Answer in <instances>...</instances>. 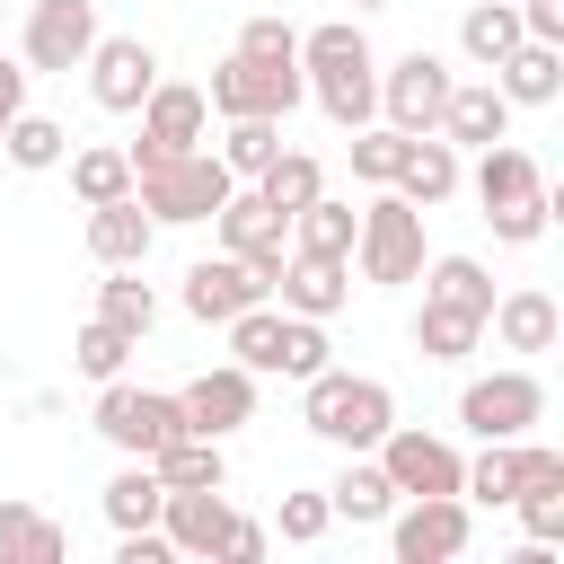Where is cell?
I'll list each match as a JSON object with an SVG mask.
<instances>
[{"label": "cell", "instance_id": "cell-1", "mask_svg": "<svg viewBox=\"0 0 564 564\" xmlns=\"http://www.w3.org/2000/svg\"><path fill=\"white\" fill-rule=\"evenodd\" d=\"M300 423L335 449H379V432L397 423V397H388V379H361V370L326 361V370L300 379Z\"/></svg>", "mask_w": 564, "mask_h": 564}, {"label": "cell", "instance_id": "cell-2", "mask_svg": "<svg viewBox=\"0 0 564 564\" xmlns=\"http://www.w3.org/2000/svg\"><path fill=\"white\" fill-rule=\"evenodd\" d=\"M229 167H220V150H167V159H150V167H132V203L159 220V229H194V220H212L220 203H229Z\"/></svg>", "mask_w": 564, "mask_h": 564}, {"label": "cell", "instance_id": "cell-3", "mask_svg": "<svg viewBox=\"0 0 564 564\" xmlns=\"http://www.w3.org/2000/svg\"><path fill=\"white\" fill-rule=\"evenodd\" d=\"M326 317H291V308H238L229 317V361L238 370H256V379H308V370H326Z\"/></svg>", "mask_w": 564, "mask_h": 564}, {"label": "cell", "instance_id": "cell-4", "mask_svg": "<svg viewBox=\"0 0 564 564\" xmlns=\"http://www.w3.org/2000/svg\"><path fill=\"white\" fill-rule=\"evenodd\" d=\"M352 264H361V282H414L423 273V212L397 194V185H379L361 212H352Z\"/></svg>", "mask_w": 564, "mask_h": 564}, {"label": "cell", "instance_id": "cell-5", "mask_svg": "<svg viewBox=\"0 0 564 564\" xmlns=\"http://www.w3.org/2000/svg\"><path fill=\"white\" fill-rule=\"evenodd\" d=\"M97 441H115L123 458H150L159 441H176L185 432V405H176V388H132V379H97Z\"/></svg>", "mask_w": 564, "mask_h": 564}, {"label": "cell", "instance_id": "cell-6", "mask_svg": "<svg viewBox=\"0 0 564 564\" xmlns=\"http://www.w3.org/2000/svg\"><path fill=\"white\" fill-rule=\"evenodd\" d=\"M458 423L476 441H520V432L546 423V379L538 370H485V379L458 388Z\"/></svg>", "mask_w": 564, "mask_h": 564}, {"label": "cell", "instance_id": "cell-7", "mask_svg": "<svg viewBox=\"0 0 564 564\" xmlns=\"http://www.w3.org/2000/svg\"><path fill=\"white\" fill-rule=\"evenodd\" d=\"M212 229H220V247H229V256H238L264 291L282 282V264H291V220H282L256 185H229V203L212 212Z\"/></svg>", "mask_w": 564, "mask_h": 564}, {"label": "cell", "instance_id": "cell-8", "mask_svg": "<svg viewBox=\"0 0 564 564\" xmlns=\"http://www.w3.org/2000/svg\"><path fill=\"white\" fill-rule=\"evenodd\" d=\"M106 26H97V0H26V35H18V62L26 70H53V79H70L79 62H88V44H97Z\"/></svg>", "mask_w": 564, "mask_h": 564}, {"label": "cell", "instance_id": "cell-9", "mask_svg": "<svg viewBox=\"0 0 564 564\" xmlns=\"http://www.w3.org/2000/svg\"><path fill=\"white\" fill-rule=\"evenodd\" d=\"M397 529H388V546H397V564H449V555H467V494H405V511H388Z\"/></svg>", "mask_w": 564, "mask_h": 564}, {"label": "cell", "instance_id": "cell-10", "mask_svg": "<svg viewBox=\"0 0 564 564\" xmlns=\"http://www.w3.org/2000/svg\"><path fill=\"white\" fill-rule=\"evenodd\" d=\"M300 97H308L300 70H273V62H247V53H229V62L212 70V88H203V106H212L220 123H229V115H273V123H282Z\"/></svg>", "mask_w": 564, "mask_h": 564}, {"label": "cell", "instance_id": "cell-11", "mask_svg": "<svg viewBox=\"0 0 564 564\" xmlns=\"http://www.w3.org/2000/svg\"><path fill=\"white\" fill-rule=\"evenodd\" d=\"M441 106H449V62L441 53H397L388 70H379V123H397V132H432L441 123Z\"/></svg>", "mask_w": 564, "mask_h": 564}, {"label": "cell", "instance_id": "cell-12", "mask_svg": "<svg viewBox=\"0 0 564 564\" xmlns=\"http://www.w3.org/2000/svg\"><path fill=\"white\" fill-rule=\"evenodd\" d=\"M141 141L123 150L132 167H150V159H167V150H203V132H212V106H203V88H185V79H159L141 106Z\"/></svg>", "mask_w": 564, "mask_h": 564}, {"label": "cell", "instance_id": "cell-13", "mask_svg": "<svg viewBox=\"0 0 564 564\" xmlns=\"http://www.w3.org/2000/svg\"><path fill=\"white\" fill-rule=\"evenodd\" d=\"M370 458L388 467L397 502H405V494H458V467H467V458H458V449H449L441 432H414V423H388Z\"/></svg>", "mask_w": 564, "mask_h": 564}, {"label": "cell", "instance_id": "cell-14", "mask_svg": "<svg viewBox=\"0 0 564 564\" xmlns=\"http://www.w3.org/2000/svg\"><path fill=\"white\" fill-rule=\"evenodd\" d=\"M79 70H88V97H97L106 115H132V106L159 88V53H150L141 35H97Z\"/></svg>", "mask_w": 564, "mask_h": 564}, {"label": "cell", "instance_id": "cell-15", "mask_svg": "<svg viewBox=\"0 0 564 564\" xmlns=\"http://www.w3.org/2000/svg\"><path fill=\"white\" fill-rule=\"evenodd\" d=\"M176 405H185V423H194V432L229 441L238 423H256V370H238V361H220V370H194V379L176 388Z\"/></svg>", "mask_w": 564, "mask_h": 564}, {"label": "cell", "instance_id": "cell-16", "mask_svg": "<svg viewBox=\"0 0 564 564\" xmlns=\"http://www.w3.org/2000/svg\"><path fill=\"white\" fill-rule=\"evenodd\" d=\"M511 511H520V529H529L538 546H555V538H564V449L520 441V485H511Z\"/></svg>", "mask_w": 564, "mask_h": 564}, {"label": "cell", "instance_id": "cell-17", "mask_svg": "<svg viewBox=\"0 0 564 564\" xmlns=\"http://www.w3.org/2000/svg\"><path fill=\"white\" fill-rule=\"evenodd\" d=\"M256 300H273L229 247L220 256H203V264H185V317H203V326H229L238 308H256Z\"/></svg>", "mask_w": 564, "mask_h": 564}, {"label": "cell", "instance_id": "cell-18", "mask_svg": "<svg viewBox=\"0 0 564 564\" xmlns=\"http://www.w3.org/2000/svg\"><path fill=\"white\" fill-rule=\"evenodd\" d=\"M485 335L502 344V352H555V335H564V308H555V291H494V308H485Z\"/></svg>", "mask_w": 564, "mask_h": 564}, {"label": "cell", "instance_id": "cell-19", "mask_svg": "<svg viewBox=\"0 0 564 564\" xmlns=\"http://www.w3.org/2000/svg\"><path fill=\"white\" fill-rule=\"evenodd\" d=\"M432 132H441L449 150H485V141L511 132V97H502L494 79H449V106H441Z\"/></svg>", "mask_w": 564, "mask_h": 564}, {"label": "cell", "instance_id": "cell-20", "mask_svg": "<svg viewBox=\"0 0 564 564\" xmlns=\"http://www.w3.org/2000/svg\"><path fill=\"white\" fill-rule=\"evenodd\" d=\"M220 520H229V485H167V502H159V538L176 555H212Z\"/></svg>", "mask_w": 564, "mask_h": 564}, {"label": "cell", "instance_id": "cell-21", "mask_svg": "<svg viewBox=\"0 0 564 564\" xmlns=\"http://www.w3.org/2000/svg\"><path fill=\"white\" fill-rule=\"evenodd\" d=\"M273 300H282L291 317H335V308L352 300V256H291L282 282H273Z\"/></svg>", "mask_w": 564, "mask_h": 564}, {"label": "cell", "instance_id": "cell-22", "mask_svg": "<svg viewBox=\"0 0 564 564\" xmlns=\"http://www.w3.org/2000/svg\"><path fill=\"white\" fill-rule=\"evenodd\" d=\"M485 79H494L511 106H555V97H564V44H538V35H520V44H511V53H502Z\"/></svg>", "mask_w": 564, "mask_h": 564}, {"label": "cell", "instance_id": "cell-23", "mask_svg": "<svg viewBox=\"0 0 564 564\" xmlns=\"http://www.w3.org/2000/svg\"><path fill=\"white\" fill-rule=\"evenodd\" d=\"M414 212H441L449 194H458V150L441 141V132H405V159H397V176H388Z\"/></svg>", "mask_w": 564, "mask_h": 564}, {"label": "cell", "instance_id": "cell-24", "mask_svg": "<svg viewBox=\"0 0 564 564\" xmlns=\"http://www.w3.org/2000/svg\"><path fill=\"white\" fill-rule=\"evenodd\" d=\"M150 247H159V220H150L132 194H123V203H88V256H97V264H141Z\"/></svg>", "mask_w": 564, "mask_h": 564}, {"label": "cell", "instance_id": "cell-25", "mask_svg": "<svg viewBox=\"0 0 564 564\" xmlns=\"http://www.w3.org/2000/svg\"><path fill=\"white\" fill-rule=\"evenodd\" d=\"M529 194H546V176H538V159L502 132V141H485L476 150V203L494 212V203H529Z\"/></svg>", "mask_w": 564, "mask_h": 564}, {"label": "cell", "instance_id": "cell-26", "mask_svg": "<svg viewBox=\"0 0 564 564\" xmlns=\"http://www.w3.org/2000/svg\"><path fill=\"white\" fill-rule=\"evenodd\" d=\"M326 511H335V520H388V511H397L388 467H379L370 449H344V476L326 485Z\"/></svg>", "mask_w": 564, "mask_h": 564}, {"label": "cell", "instance_id": "cell-27", "mask_svg": "<svg viewBox=\"0 0 564 564\" xmlns=\"http://www.w3.org/2000/svg\"><path fill=\"white\" fill-rule=\"evenodd\" d=\"M308 97L326 106V123L361 132L379 115V62H352V70H308Z\"/></svg>", "mask_w": 564, "mask_h": 564}, {"label": "cell", "instance_id": "cell-28", "mask_svg": "<svg viewBox=\"0 0 564 564\" xmlns=\"http://www.w3.org/2000/svg\"><path fill=\"white\" fill-rule=\"evenodd\" d=\"M150 476H159V485H229V449H220L212 432H194V423H185L176 441H159V449H150Z\"/></svg>", "mask_w": 564, "mask_h": 564}, {"label": "cell", "instance_id": "cell-29", "mask_svg": "<svg viewBox=\"0 0 564 564\" xmlns=\"http://www.w3.org/2000/svg\"><path fill=\"white\" fill-rule=\"evenodd\" d=\"M423 300H449V308H467V317H485L494 308V273L476 264V256H423Z\"/></svg>", "mask_w": 564, "mask_h": 564}, {"label": "cell", "instance_id": "cell-30", "mask_svg": "<svg viewBox=\"0 0 564 564\" xmlns=\"http://www.w3.org/2000/svg\"><path fill=\"white\" fill-rule=\"evenodd\" d=\"M97 317H106V326H123L132 344L159 326V291L141 282V264H106V282H97Z\"/></svg>", "mask_w": 564, "mask_h": 564}, {"label": "cell", "instance_id": "cell-31", "mask_svg": "<svg viewBox=\"0 0 564 564\" xmlns=\"http://www.w3.org/2000/svg\"><path fill=\"white\" fill-rule=\"evenodd\" d=\"M485 344V317H467V308H449V300H423L414 308V352L423 361H467Z\"/></svg>", "mask_w": 564, "mask_h": 564}, {"label": "cell", "instance_id": "cell-32", "mask_svg": "<svg viewBox=\"0 0 564 564\" xmlns=\"http://www.w3.org/2000/svg\"><path fill=\"white\" fill-rule=\"evenodd\" d=\"M97 502H106V520H115V529H159L167 485L150 476V458H123V467L106 476V494H97Z\"/></svg>", "mask_w": 564, "mask_h": 564}, {"label": "cell", "instance_id": "cell-33", "mask_svg": "<svg viewBox=\"0 0 564 564\" xmlns=\"http://www.w3.org/2000/svg\"><path fill=\"white\" fill-rule=\"evenodd\" d=\"M70 538L44 520V511H26L18 494H0V564H53Z\"/></svg>", "mask_w": 564, "mask_h": 564}, {"label": "cell", "instance_id": "cell-34", "mask_svg": "<svg viewBox=\"0 0 564 564\" xmlns=\"http://www.w3.org/2000/svg\"><path fill=\"white\" fill-rule=\"evenodd\" d=\"M247 185H256V194L291 220L300 203H317V194H326V167H317L308 150H273V167H264V176H247Z\"/></svg>", "mask_w": 564, "mask_h": 564}, {"label": "cell", "instance_id": "cell-35", "mask_svg": "<svg viewBox=\"0 0 564 564\" xmlns=\"http://www.w3.org/2000/svg\"><path fill=\"white\" fill-rule=\"evenodd\" d=\"M291 256H352V203L317 194L291 212Z\"/></svg>", "mask_w": 564, "mask_h": 564}, {"label": "cell", "instance_id": "cell-36", "mask_svg": "<svg viewBox=\"0 0 564 564\" xmlns=\"http://www.w3.org/2000/svg\"><path fill=\"white\" fill-rule=\"evenodd\" d=\"M511 44H520V9H511V0H476V9L458 18V53H467L476 70H494Z\"/></svg>", "mask_w": 564, "mask_h": 564}, {"label": "cell", "instance_id": "cell-37", "mask_svg": "<svg viewBox=\"0 0 564 564\" xmlns=\"http://www.w3.org/2000/svg\"><path fill=\"white\" fill-rule=\"evenodd\" d=\"M0 159H9V167H26V176H44V167H62V159H70V132H62L53 115H35V106H26V115L0 132Z\"/></svg>", "mask_w": 564, "mask_h": 564}, {"label": "cell", "instance_id": "cell-38", "mask_svg": "<svg viewBox=\"0 0 564 564\" xmlns=\"http://www.w3.org/2000/svg\"><path fill=\"white\" fill-rule=\"evenodd\" d=\"M273 150H282V123L273 115H229V132H220V167L247 185V176H264L273 167Z\"/></svg>", "mask_w": 564, "mask_h": 564}, {"label": "cell", "instance_id": "cell-39", "mask_svg": "<svg viewBox=\"0 0 564 564\" xmlns=\"http://www.w3.org/2000/svg\"><path fill=\"white\" fill-rule=\"evenodd\" d=\"M70 194H79V203H123V194H132V159L106 150V141L70 150Z\"/></svg>", "mask_w": 564, "mask_h": 564}, {"label": "cell", "instance_id": "cell-40", "mask_svg": "<svg viewBox=\"0 0 564 564\" xmlns=\"http://www.w3.org/2000/svg\"><path fill=\"white\" fill-rule=\"evenodd\" d=\"M132 352H141V344H132L123 326H106V317H88V326H79V344H70V361H79L88 379H123V361H132Z\"/></svg>", "mask_w": 564, "mask_h": 564}, {"label": "cell", "instance_id": "cell-41", "mask_svg": "<svg viewBox=\"0 0 564 564\" xmlns=\"http://www.w3.org/2000/svg\"><path fill=\"white\" fill-rule=\"evenodd\" d=\"M397 159H405V132L370 115V123L352 132V176H361V185H388V176H397Z\"/></svg>", "mask_w": 564, "mask_h": 564}, {"label": "cell", "instance_id": "cell-42", "mask_svg": "<svg viewBox=\"0 0 564 564\" xmlns=\"http://www.w3.org/2000/svg\"><path fill=\"white\" fill-rule=\"evenodd\" d=\"M229 53H247V62H273V70H300V35H291L282 18H247Z\"/></svg>", "mask_w": 564, "mask_h": 564}, {"label": "cell", "instance_id": "cell-43", "mask_svg": "<svg viewBox=\"0 0 564 564\" xmlns=\"http://www.w3.org/2000/svg\"><path fill=\"white\" fill-rule=\"evenodd\" d=\"M546 220H555V194H529V203H494V212H485V229H494L502 247H529V238H546Z\"/></svg>", "mask_w": 564, "mask_h": 564}, {"label": "cell", "instance_id": "cell-44", "mask_svg": "<svg viewBox=\"0 0 564 564\" xmlns=\"http://www.w3.org/2000/svg\"><path fill=\"white\" fill-rule=\"evenodd\" d=\"M273 529H282V546H317V538L335 529V511H326V494H282Z\"/></svg>", "mask_w": 564, "mask_h": 564}, {"label": "cell", "instance_id": "cell-45", "mask_svg": "<svg viewBox=\"0 0 564 564\" xmlns=\"http://www.w3.org/2000/svg\"><path fill=\"white\" fill-rule=\"evenodd\" d=\"M264 546H273V529H264V520H238V511H229V520H220V546H212V555H220V564H256Z\"/></svg>", "mask_w": 564, "mask_h": 564}, {"label": "cell", "instance_id": "cell-46", "mask_svg": "<svg viewBox=\"0 0 564 564\" xmlns=\"http://www.w3.org/2000/svg\"><path fill=\"white\" fill-rule=\"evenodd\" d=\"M115 564H176V546L159 529H115Z\"/></svg>", "mask_w": 564, "mask_h": 564}, {"label": "cell", "instance_id": "cell-47", "mask_svg": "<svg viewBox=\"0 0 564 564\" xmlns=\"http://www.w3.org/2000/svg\"><path fill=\"white\" fill-rule=\"evenodd\" d=\"M520 9V35H538V44H564V0H511Z\"/></svg>", "mask_w": 564, "mask_h": 564}, {"label": "cell", "instance_id": "cell-48", "mask_svg": "<svg viewBox=\"0 0 564 564\" xmlns=\"http://www.w3.org/2000/svg\"><path fill=\"white\" fill-rule=\"evenodd\" d=\"M26 79H35L26 62H0V132H9L18 115H26Z\"/></svg>", "mask_w": 564, "mask_h": 564}, {"label": "cell", "instance_id": "cell-49", "mask_svg": "<svg viewBox=\"0 0 564 564\" xmlns=\"http://www.w3.org/2000/svg\"><path fill=\"white\" fill-rule=\"evenodd\" d=\"M352 9H388V0H352Z\"/></svg>", "mask_w": 564, "mask_h": 564}, {"label": "cell", "instance_id": "cell-50", "mask_svg": "<svg viewBox=\"0 0 564 564\" xmlns=\"http://www.w3.org/2000/svg\"><path fill=\"white\" fill-rule=\"evenodd\" d=\"M0 9H9V0H0Z\"/></svg>", "mask_w": 564, "mask_h": 564}]
</instances>
